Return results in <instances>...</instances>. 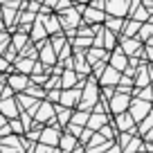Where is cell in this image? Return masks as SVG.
Here are the masks:
<instances>
[{
    "label": "cell",
    "mask_w": 153,
    "mask_h": 153,
    "mask_svg": "<svg viewBox=\"0 0 153 153\" xmlns=\"http://www.w3.org/2000/svg\"><path fill=\"white\" fill-rule=\"evenodd\" d=\"M54 110H56V117H59V126H65V124H70V120H72V110L70 108H65V106H54Z\"/></svg>",
    "instance_id": "obj_24"
},
{
    "label": "cell",
    "mask_w": 153,
    "mask_h": 153,
    "mask_svg": "<svg viewBox=\"0 0 153 153\" xmlns=\"http://www.w3.org/2000/svg\"><path fill=\"white\" fill-rule=\"evenodd\" d=\"M34 65H36V63H34L32 59H23V56H18V61H16V68H18L20 74H25V76H27L29 72L34 70Z\"/></svg>",
    "instance_id": "obj_28"
},
{
    "label": "cell",
    "mask_w": 153,
    "mask_h": 153,
    "mask_svg": "<svg viewBox=\"0 0 153 153\" xmlns=\"http://www.w3.org/2000/svg\"><path fill=\"white\" fill-rule=\"evenodd\" d=\"M54 117H56L54 104H50V101H41V106H38L36 115H34V120L41 122V124H45V122H54Z\"/></svg>",
    "instance_id": "obj_6"
},
{
    "label": "cell",
    "mask_w": 153,
    "mask_h": 153,
    "mask_svg": "<svg viewBox=\"0 0 153 153\" xmlns=\"http://www.w3.org/2000/svg\"><path fill=\"white\" fill-rule=\"evenodd\" d=\"M83 149H86V146H81V144H79V146H76L74 151H70V153H83Z\"/></svg>",
    "instance_id": "obj_47"
},
{
    "label": "cell",
    "mask_w": 153,
    "mask_h": 153,
    "mask_svg": "<svg viewBox=\"0 0 153 153\" xmlns=\"http://www.w3.org/2000/svg\"><path fill=\"white\" fill-rule=\"evenodd\" d=\"M110 68H115L117 72H126V68H128V56L122 52V48L113 50V54H110Z\"/></svg>",
    "instance_id": "obj_10"
},
{
    "label": "cell",
    "mask_w": 153,
    "mask_h": 153,
    "mask_svg": "<svg viewBox=\"0 0 153 153\" xmlns=\"http://www.w3.org/2000/svg\"><path fill=\"white\" fill-rule=\"evenodd\" d=\"M110 128H113V126H104V128H101V131H99V135H101V137H108V140H110V142H113V137H115V133H113V131H110Z\"/></svg>",
    "instance_id": "obj_39"
},
{
    "label": "cell",
    "mask_w": 153,
    "mask_h": 153,
    "mask_svg": "<svg viewBox=\"0 0 153 153\" xmlns=\"http://www.w3.org/2000/svg\"><path fill=\"white\" fill-rule=\"evenodd\" d=\"M7 86H9L14 92H18V95H20V92H25V90H27L29 79H27L25 74H20V72H11V74L7 76Z\"/></svg>",
    "instance_id": "obj_7"
},
{
    "label": "cell",
    "mask_w": 153,
    "mask_h": 153,
    "mask_svg": "<svg viewBox=\"0 0 153 153\" xmlns=\"http://www.w3.org/2000/svg\"><path fill=\"white\" fill-rule=\"evenodd\" d=\"M144 54H146V59H151V61H153V48H149V45H146V52H144Z\"/></svg>",
    "instance_id": "obj_45"
},
{
    "label": "cell",
    "mask_w": 153,
    "mask_h": 153,
    "mask_svg": "<svg viewBox=\"0 0 153 153\" xmlns=\"http://www.w3.org/2000/svg\"><path fill=\"white\" fill-rule=\"evenodd\" d=\"M9 45H11V36L7 32H0V54L5 50H9Z\"/></svg>",
    "instance_id": "obj_35"
},
{
    "label": "cell",
    "mask_w": 153,
    "mask_h": 153,
    "mask_svg": "<svg viewBox=\"0 0 153 153\" xmlns=\"http://www.w3.org/2000/svg\"><path fill=\"white\" fill-rule=\"evenodd\" d=\"M149 70H151V72H153V65H151V68H149Z\"/></svg>",
    "instance_id": "obj_52"
},
{
    "label": "cell",
    "mask_w": 153,
    "mask_h": 153,
    "mask_svg": "<svg viewBox=\"0 0 153 153\" xmlns=\"http://www.w3.org/2000/svg\"><path fill=\"white\" fill-rule=\"evenodd\" d=\"M135 38H137V41H151V38H153V25L151 23L142 25V27H140V34Z\"/></svg>",
    "instance_id": "obj_31"
},
{
    "label": "cell",
    "mask_w": 153,
    "mask_h": 153,
    "mask_svg": "<svg viewBox=\"0 0 153 153\" xmlns=\"http://www.w3.org/2000/svg\"><path fill=\"white\" fill-rule=\"evenodd\" d=\"M120 72L115 70V68H104V72H101V76H99V83L104 88H110V86H117V83H120Z\"/></svg>",
    "instance_id": "obj_12"
},
{
    "label": "cell",
    "mask_w": 153,
    "mask_h": 153,
    "mask_svg": "<svg viewBox=\"0 0 153 153\" xmlns=\"http://www.w3.org/2000/svg\"><path fill=\"white\" fill-rule=\"evenodd\" d=\"M106 29H110L113 34H117V32H124V25H126V20H120V18H113V16H106Z\"/></svg>",
    "instance_id": "obj_25"
},
{
    "label": "cell",
    "mask_w": 153,
    "mask_h": 153,
    "mask_svg": "<svg viewBox=\"0 0 153 153\" xmlns=\"http://www.w3.org/2000/svg\"><path fill=\"white\" fill-rule=\"evenodd\" d=\"M151 128H153V113L149 115L146 120H142V122H140V128H137V131H140V135H146Z\"/></svg>",
    "instance_id": "obj_32"
},
{
    "label": "cell",
    "mask_w": 153,
    "mask_h": 153,
    "mask_svg": "<svg viewBox=\"0 0 153 153\" xmlns=\"http://www.w3.org/2000/svg\"><path fill=\"white\" fill-rule=\"evenodd\" d=\"M2 92H5V81H0V99H2Z\"/></svg>",
    "instance_id": "obj_48"
},
{
    "label": "cell",
    "mask_w": 153,
    "mask_h": 153,
    "mask_svg": "<svg viewBox=\"0 0 153 153\" xmlns=\"http://www.w3.org/2000/svg\"><path fill=\"white\" fill-rule=\"evenodd\" d=\"M34 2H38V5H43V2H45V0H34Z\"/></svg>",
    "instance_id": "obj_51"
},
{
    "label": "cell",
    "mask_w": 153,
    "mask_h": 153,
    "mask_svg": "<svg viewBox=\"0 0 153 153\" xmlns=\"http://www.w3.org/2000/svg\"><path fill=\"white\" fill-rule=\"evenodd\" d=\"M70 2H88V0H70Z\"/></svg>",
    "instance_id": "obj_49"
},
{
    "label": "cell",
    "mask_w": 153,
    "mask_h": 153,
    "mask_svg": "<svg viewBox=\"0 0 153 153\" xmlns=\"http://www.w3.org/2000/svg\"><path fill=\"white\" fill-rule=\"evenodd\" d=\"M74 72H76V76L90 74V63L86 61V52H76L74 54Z\"/></svg>",
    "instance_id": "obj_16"
},
{
    "label": "cell",
    "mask_w": 153,
    "mask_h": 153,
    "mask_svg": "<svg viewBox=\"0 0 153 153\" xmlns=\"http://www.w3.org/2000/svg\"><path fill=\"white\" fill-rule=\"evenodd\" d=\"M79 146V140L74 137V135H61V140H59V149H61L63 153H70V151H74V149Z\"/></svg>",
    "instance_id": "obj_20"
},
{
    "label": "cell",
    "mask_w": 153,
    "mask_h": 153,
    "mask_svg": "<svg viewBox=\"0 0 153 153\" xmlns=\"http://www.w3.org/2000/svg\"><path fill=\"white\" fill-rule=\"evenodd\" d=\"M61 83H63V88L72 90V88H74V83H76V72H74V70H63Z\"/></svg>",
    "instance_id": "obj_27"
},
{
    "label": "cell",
    "mask_w": 153,
    "mask_h": 153,
    "mask_svg": "<svg viewBox=\"0 0 153 153\" xmlns=\"http://www.w3.org/2000/svg\"><path fill=\"white\" fill-rule=\"evenodd\" d=\"M131 140H133V133H120V149H122V151L128 146Z\"/></svg>",
    "instance_id": "obj_38"
},
{
    "label": "cell",
    "mask_w": 153,
    "mask_h": 153,
    "mask_svg": "<svg viewBox=\"0 0 153 153\" xmlns=\"http://www.w3.org/2000/svg\"><path fill=\"white\" fill-rule=\"evenodd\" d=\"M146 43H149V48H153V38H151V41H146Z\"/></svg>",
    "instance_id": "obj_50"
},
{
    "label": "cell",
    "mask_w": 153,
    "mask_h": 153,
    "mask_svg": "<svg viewBox=\"0 0 153 153\" xmlns=\"http://www.w3.org/2000/svg\"><path fill=\"white\" fill-rule=\"evenodd\" d=\"M79 18H81V16H79V11L72 9V7L59 16V20H61V27H63V29H68V32H74L76 25H81V23H83V20H79Z\"/></svg>",
    "instance_id": "obj_4"
},
{
    "label": "cell",
    "mask_w": 153,
    "mask_h": 153,
    "mask_svg": "<svg viewBox=\"0 0 153 153\" xmlns=\"http://www.w3.org/2000/svg\"><path fill=\"white\" fill-rule=\"evenodd\" d=\"M45 101H50V104H56V101H61V90H48V97H45Z\"/></svg>",
    "instance_id": "obj_37"
},
{
    "label": "cell",
    "mask_w": 153,
    "mask_h": 153,
    "mask_svg": "<svg viewBox=\"0 0 153 153\" xmlns=\"http://www.w3.org/2000/svg\"><path fill=\"white\" fill-rule=\"evenodd\" d=\"M92 9H99V11H106V0H92Z\"/></svg>",
    "instance_id": "obj_40"
},
{
    "label": "cell",
    "mask_w": 153,
    "mask_h": 153,
    "mask_svg": "<svg viewBox=\"0 0 153 153\" xmlns=\"http://www.w3.org/2000/svg\"><path fill=\"white\" fill-rule=\"evenodd\" d=\"M41 18V23H43L45 32L48 34H59V29H61V20H59V16H38Z\"/></svg>",
    "instance_id": "obj_18"
},
{
    "label": "cell",
    "mask_w": 153,
    "mask_h": 153,
    "mask_svg": "<svg viewBox=\"0 0 153 153\" xmlns=\"http://www.w3.org/2000/svg\"><path fill=\"white\" fill-rule=\"evenodd\" d=\"M5 70H11V68H9V61L0 56V72H5Z\"/></svg>",
    "instance_id": "obj_42"
},
{
    "label": "cell",
    "mask_w": 153,
    "mask_h": 153,
    "mask_svg": "<svg viewBox=\"0 0 153 153\" xmlns=\"http://www.w3.org/2000/svg\"><path fill=\"white\" fill-rule=\"evenodd\" d=\"M48 36V32H45V27H43V23H41V18L36 16V23L32 25V41H36V43H43V38Z\"/></svg>",
    "instance_id": "obj_22"
},
{
    "label": "cell",
    "mask_w": 153,
    "mask_h": 153,
    "mask_svg": "<svg viewBox=\"0 0 153 153\" xmlns=\"http://www.w3.org/2000/svg\"><path fill=\"white\" fill-rule=\"evenodd\" d=\"M65 45H68V43H65V38H63L61 34H56V36L52 38V48H54V52H56V54L61 52V50L65 48Z\"/></svg>",
    "instance_id": "obj_34"
},
{
    "label": "cell",
    "mask_w": 153,
    "mask_h": 153,
    "mask_svg": "<svg viewBox=\"0 0 153 153\" xmlns=\"http://www.w3.org/2000/svg\"><path fill=\"white\" fill-rule=\"evenodd\" d=\"M88 120H90V110H79V113H72L70 124H74V126H83V124H88Z\"/></svg>",
    "instance_id": "obj_29"
},
{
    "label": "cell",
    "mask_w": 153,
    "mask_h": 153,
    "mask_svg": "<svg viewBox=\"0 0 153 153\" xmlns=\"http://www.w3.org/2000/svg\"><path fill=\"white\" fill-rule=\"evenodd\" d=\"M142 153H146V151H142Z\"/></svg>",
    "instance_id": "obj_53"
},
{
    "label": "cell",
    "mask_w": 153,
    "mask_h": 153,
    "mask_svg": "<svg viewBox=\"0 0 153 153\" xmlns=\"http://www.w3.org/2000/svg\"><path fill=\"white\" fill-rule=\"evenodd\" d=\"M142 5H144V9H146L149 14H153V0H144Z\"/></svg>",
    "instance_id": "obj_43"
},
{
    "label": "cell",
    "mask_w": 153,
    "mask_h": 153,
    "mask_svg": "<svg viewBox=\"0 0 153 153\" xmlns=\"http://www.w3.org/2000/svg\"><path fill=\"white\" fill-rule=\"evenodd\" d=\"M9 128H11V133H16V135H23L25 133V126L20 124V120H11L9 122Z\"/></svg>",
    "instance_id": "obj_36"
},
{
    "label": "cell",
    "mask_w": 153,
    "mask_h": 153,
    "mask_svg": "<svg viewBox=\"0 0 153 153\" xmlns=\"http://www.w3.org/2000/svg\"><path fill=\"white\" fill-rule=\"evenodd\" d=\"M5 126H7V120H5V117H2V115H0V131L5 128Z\"/></svg>",
    "instance_id": "obj_46"
},
{
    "label": "cell",
    "mask_w": 153,
    "mask_h": 153,
    "mask_svg": "<svg viewBox=\"0 0 153 153\" xmlns=\"http://www.w3.org/2000/svg\"><path fill=\"white\" fill-rule=\"evenodd\" d=\"M27 45H29V36H27V34L18 32V34H14V36H11V48H14V50L23 52V50L27 48Z\"/></svg>",
    "instance_id": "obj_23"
},
{
    "label": "cell",
    "mask_w": 153,
    "mask_h": 153,
    "mask_svg": "<svg viewBox=\"0 0 153 153\" xmlns=\"http://www.w3.org/2000/svg\"><path fill=\"white\" fill-rule=\"evenodd\" d=\"M97 83L95 79H90V81H86V90L81 92V110H88L90 106H95L97 101H99V95H97Z\"/></svg>",
    "instance_id": "obj_3"
},
{
    "label": "cell",
    "mask_w": 153,
    "mask_h": 153,
    "mask_svg": "<svg viewBox=\"0 0 153 153\" xmlns=\"http://www.w3.org/2000/svg\"><path fill=\"white\" fill-rule=\"evenodd\" d=\"M104 126H106V115H99V113L90 115V120H88V128L90 131H101Z\"/></svg>",
    "instance_id": "obj_26"
},
{
    "label": "cell",
    "mask_w": 153,
    "mask_h": 153,
    "mask_svg": "<svg viewBox=\"0 0 153 153\" xmlns=\"http://www.w3.org/2000/svg\"><path fill=\"white\" fill-rule=\"evenodd\" d=\"M144 140H146V142H149V144H153V128H151V131H149V133H146V135H144Z\"/></svg>",
    "instance_id": "obj_44"
},
{
    "label": "cell",
    "mask_w": 153,
    "mask_h": 153,
    "mask_svg": "<svg viewBox=\"0 0 153 153\" xmlns=\"http://www.w3.org/2000/svg\"><path fill=\"white\" fill-rule=\"evenodd\" d=\"M86 61L90 63V65H97V63H101V61H110V54L106 52V50H101V48H90L88 50V54H86Z\"/></svg>",
    "instance_id": "obj_14"
},
{
    "label": "cell",
    "mask_w": 153,
    "mask_h": 153,
    "mask_svg": "<svg viewBox=\"0 0 153 153\" xmlns=\"http://www.w3.org/2000/svg\"><path fill=\"white\" fill-rule=\"evenodd\" d=\"M151 83H153V72L146 65H140L137 72H135V86L142 90V88H149Z\"/></svg>",
    "instance_id": "obj_11"
},
{
    "label": "cell",
    "mask_w": 153,
    "mask_h": 153,
    "mask_svg": "<svg viewBox=\"0 0 153 153\" xmlns=\"http://www.w3.org/2000/svg\"><path fill=\"white\" fill-rule=\"evenodd\" d=\"M59 140H61L59 128H43V133H41V144H45L50 149L59 146Z\"/></svg>",
    "instance_id": "obj_15"
},
{
    "label": "cell",
    "mask_w": 153,
    "mask_h": 153,
    "mask_svg": "<svg viewBox=\"0 0 153 153\" xmlns=\"http://www.w3.org/2000/svg\"><path fill=\"white\" fill-rule=\"evenodd\" d=\"M90 137H92V131L88 128V131H83V133L79 135V142H81V144H86V142H88V140H90Z\"/></svg>",
    "instance_id": "obj_41"
},
{
    "label": "cell",
    "mask_w": 153,
    "mask_h": 153,
    "mask_svg": "<svg viewBox=\"0 0 153 153\" xmlns=\"http://www.w3.org/2000/svg\"><path fill=\"white\" fill-rule=\"evenodd\" d=\"M128 108H131V95H126V92H115V97L108 104V110L115 113V115H122V113H128Z\"/></svg>",
    "instance_id": "obj_2"
},
{
    "label": "cell",
    "mask_w": 153,
    "mask_h": 153,
    "mask_svg": "<svg viewBox=\"0 0 153 153\" xmlns=\"http://www.w3.org/2000/svg\"><path fill=\"white\" fill-rule=\"evenodd\" d=\"M38 48H41V52H38V56H41V63L43 65H54V63L59 61V54L54 52V48H52V43H38Z\"/></svg>",
    "instance_id": "obj_8"
},
{
    "label": "cell",
    "mask_w": 153,
    "mask_h": 153,
    "mask_svg": "<svg viewBox=\"0 0 153 153\" xmlns=\"http://www.w3.org/2000/svg\"><path fill=\"white\" fill-rule=\"evenodd\" d=\"M131 0H106V11H108L113 18H120V16L128 14Z\"/></svg>",
    "instance_id": "obj_5"
},
{
    "label": "cell",
    "mask_w": 153,
    "mask_h": 153,
    "mask_svg": "<svg viewBox=\"0 0 153 153\" xmlns=\"http://www.w3.org/2000/svg\"><path fill=\"white\" fill-rule=\"evenodd\" d=\"M101 20H106V16H104V11H99V9H92V7H86L83 9V23H101Z\"/></svg>",
    "instance_id": "obj_21"
},
{
    "label": "cell",
    "mask_w": 153,
    "mask_h": 153,
    "mask_svg": "<svg viewBox=\"0 0 153 153\" xmlns=\"http://www.w3.org/2000/svg\"><path fill=\"white\" fill-rule=\"evenodd\" d=\"M23 0H0V7H5V9H23Z\"/></svg>",
    "instance_id": "obj_33"
},
{
    "label": "cell",
    "mask_w": 153,
    "mask_h": 153,
    "mask_svg": "<svg viewBox=\"0 0 153 153\" xmlns=\"http://www.w3.org/2000/svg\"><path fill=\"white\" fill-rule=\"evenodd\" d=\"M0 115H2L5 120H18V115H20L18 101H14V99H2V101H0Z\"/></svg>",
    "instance_id": "obj_9"
},
{
    "label": "cell",
    "mask_w": 153,
    "mask_h": 153,
    "mask_svg": "<svg viewBox=\"0 0 153 153\" xmlns=\"http://www.w3.org/2000/svg\"><path fill=\"white\" fill-rule=\"evenodd\" d=\"M122 52L126 56H137L140 54V41L137 38H122Z\"/></svg>",
    "instance_id": "obj_19"
},
{
    "label": "cell",
    "mask_w": 153,
    "mask_h": 153,
    "mask_svg": "<svg viewBox=\"0 0 153 153\" xmlns=\"http://www.w3.org/2000/svg\"><path fill=\"white\" fill-rule=\"evenodd\" d=\"M79 99H81V90H79V88H72V90H61V101H59V104L65 106V108H70V106H74Z\"/></svg>",
    "instance_id": "obj_17"
},
{
    "label": "cell",
    "mask_w": 153,
    "mask_h": 153,
    "mask_svg": "<svg viewBox=\"0 0 153 153\" xmlns=\"http://www.w3.org/2000/svg\"><path fill=\"white\" fill-rule=\"evenodd\" d=\"M151 113H153V106H151V101H142V99H133V101H131L128 115L133 117L135 122H142V120H146V117H149Z\"/></svg>",
    "instance_id": "obj_1"
},
{
    "label": "cell",
    "mask_w": 153,
    "mask_h": 153,
    "mask_svg": "<svg viewBox=\"0 0 153 153\" xmlns=\"http://www.w3.org/2000/svg\"><path fill=\"white\" fill-rule=\"evenodd\" d=\"M140 27H142V23H137V20H128V23L124 25V38H135V32L140 34Z\"/></svg>",
    "instance_id": "obj_30"
},
{
    "label": "cell",
    "mask_w": 153,
    "mask_h": 153,
    "mask_svg": "<svg viewBox=\"0 0 153 153\" xmlns=\"http://www.w3.org/2000/svg\"><path fill=\"white\" fill-rule=\"evenodd\" d=\"M115 124H117V131H120V133H133L135 135V120L133 117H131L128 113H122V115H117V122H115Z\"/></svg>",
    "instance_id": "obj_13"
}]
</instances>
